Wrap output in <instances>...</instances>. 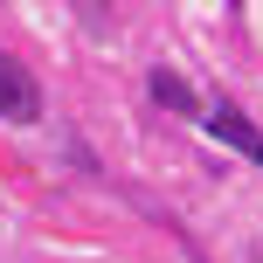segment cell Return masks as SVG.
Masks as SVG:
<instances>
[{"label": "cell", "instance_id": "1", "mask_svg": "<svg viewBox=\"0 0 263 263\" xmlns=\"http://www.w3.org/2000/svg\"><path fill=\"white\" fill-rule=\"evenodd\" d=\"M0 118L7 125H35L42 118V83L28 77V63L7 55V49H0Z\"/></svg>", "mask_w": 263, "mask_h": 263}, {"label": "cell", "instance_id": "2", "mask_svg": "<svg viewBox=\"0 0 263 263\" xmlns=\"http://www.w3.org/2000/svg\"><path fill=\"white\" fill-rule=\"evenodd\" d=\"M201 125H208V139H222L229 153H242L250 166H263V132H256V118H242L236 104H208Z\"/></svg>", "mask_w": 263, "mask_h": 263}, {"label": "cell", "instance_id": "3", "mask_svg": "<svg viewBox=\"0 0 263 263\" xmlns=\"http://www.w3.org/2000/svg\"><path fill=\"white\" fill-rule=\"evenodd\" d=\"M153 97L166 111H180V118H201V104H194V90H187V77H173V69H153Z\"/></svg>", "mask_w": 263, "mask_h": 263}]
</instances>
